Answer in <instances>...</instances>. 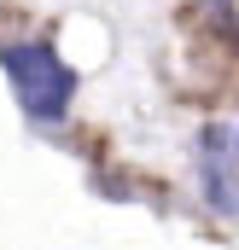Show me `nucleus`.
I'll use <instances>...</instances> for the list:
<instances>
[{"label":"nucleus","mask_w":239,"mask_h":250,"mask_svg":"<svg viewBox=\"0 0 239 250\" xmlns=\"http://www.w3.org/2000/svg\"><path fill=\"white\" fill-rule=\"evenodd\" d=\"M0 70L12 82V99L35 117V123H53L70 111V93H76V76L64 70V59L47 41H18V47H0Z\"/></svg>","instance_id":"f257e3e1"},{"label":"nucleus","mask_w":239,"mask_h":250,"mask_svg":"<svg viewBox=\"0 0 239 250\" xmlns=\"http://www.w3.org/2000/svg\"><path fill=\"white\" fill-rule=\"evenodd\" d=\"M198 192L222 221L239 227V128L234 123L198 128Z\"/></svg>","instance_id":"f03ea898"},{"label":"nucleus","mask_w":239,"mask_h":250,"mask_svg":"<svg viewBox=\"0 0 239 250\" xmlns=\"http://www.w3.org/2000/svg\"><path fill=\"white\" fill-rule=\"evenodd\" d=\"M198 6H204V18H210L216 29H228L239 41V0H198Z\"/></svg>","instance_id":"7ed1b4c3"}]
</instances>
